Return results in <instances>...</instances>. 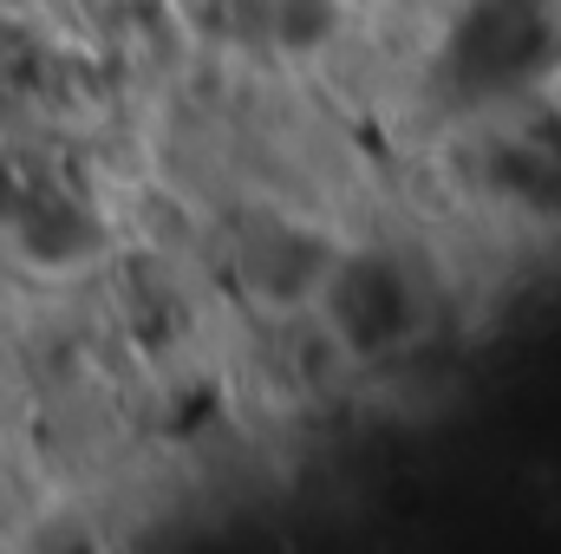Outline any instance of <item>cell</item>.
<instances>
[{
    "mask_svg": "<svg viewBox=\"0 0 561 554\" xmlns=\"http://www.w3.org/2000/svg\"><path fill=\"white\" fill-rule=\"evenodd\" d=\"M229 13L268 46H313L333 26V0H229Z\"/></svg>",
    "mask_w": 561,
    "mask_h": 554,
    "instance_id": "8992f818",
    "label": "cell"
},
{
    "mask_svg": "<svg viewBox=\"0 0 561 554\" xmlns=\"http://www.w3.org/2000/svg\"><path fill=\"white\" fill-rule=\"evenodd\" d=\"M313 307L327 313V333L353 359H386L419 339L431 293L399 249H346V255H333Z\"/></svg>",
    "mask_w": 561,
    "mask_h": 554,
    "instance_id": "7a4b0ae2",
    "label": "cell"
},
{
    "mask_svg": "<svg viewBox=\"0 0 561 554\" xmlns=\"http://www.w3.org/2000/svg\"><path fill=\"white\" fill-rule=\"evenodd\" d=\"M333 255L340 249L327 235H307L294 216H262V222H249L236 268L262 300H313L327 268H333Z\"/></svg>",
    "mask_w": 561,
    "mask_h": 554,
    "instance_id": "277c9868",
    "label": "cell"
},
{
    "mask_svg": "<svg viewBox=\"0 0 561 554\" xmlns=\"http://www.w3.org/2000/svg\"><path fill=\"white\" fill-rule=\"evenodd\" d=\"M0 216H7L13 249L46 275H72L105 255V216L59 176H26L20 196L0 203Z\"/></svg>",
    "mask_w": 561,
    "mask_h": 554,
    "instance_id": "3957f363",
    "label": "cell"
},
{
    "mask_svg": "<svg viewBox=\"0 0 561 554\" xmlns=\"http://www.w3.org/2000/svg\"><path fill=\"white\" fill-rule=\"evenodd\" d=\"M561 53L556 0H463V13L444 33V79L470 105H510L523 99Z\"/></svg>",
    "mask_w": 561,
    "mask_h": 554,
    "instance_id": "6da1fadb",
    "label": "cell"
},
{
    "mask_svg": "<svg viewBox=\"0 0 561 554\" xmlns=\"http://www.w3.org/2000/svg\"><path fill=\"white\" fill-rule=\"evenodd\" d=\"M483 183L503 196V209L561 216V118L503 131L483 157Z\"/></svg>",
    "mask_w": 561,
    "mask_h": 554,
    "instance_id": "5b68a950",
    "label": "cell"
}]
</instances>
